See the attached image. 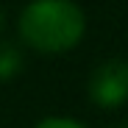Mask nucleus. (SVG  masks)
<instances>
[{
    "mask_svg": "<svg viewBox=\"0 0 128 128\" xmlns=\"http://www.w3.org/2000/svg\"><path fill=\"white\" fill-rule=\"evenodd\" d=\"M86 20L72 0H34L20 14V36L36 53H64L75 48Z\"/></svg>",
    "mask_w": 128,
    "mask_h": 128,
    "instance_id": "1",
    "label": "nucleus"
},
{
    "mask_svg": "<svg viewBox=\"0 0 128 128\" xmlns=\"http://www.w3.org/2000/svg\"><path fill=\"white\" fill-rule=\"evenodd\" d=\"M89 98L95 106L117 109L128 100V61L112 58L103 61L89 75Z\"/></svg>",
    "mask_w": 128,
    "mask_h": 128,
    "instance_id": "2",
    "label": "nucleus"
},
{
    "mask_svg": "<svg viewBox=\"0 0 128 128\" xmlns=\"http://www.w3.org/2000/svg\"><path fill=\"white\" fill-rule=\"evenodd\" d=\"M20 70H22V53H20V48L8 45V42H0V81L17 78Z\"/></svg>",
    "mask_w": 128,
    "mask_h": 128,
    "instance_id": "3",
    "label": "nucleus"
},
{
    "mask_svg": "<svg viewBox=\"0 0 128 128\" xmlns=\"http://www.w3.org/2000/svg\"><path fill=\"white\" fill-rule=\"evenodd\" d=\"M36 128H84L81 122L70 120V117H48V120H42Z\"/></svg>",
    "mask_w": 128,
    "mask_h": 128,
    "instance_id": "4",
    "label": "nucleus"
},
{
    "mask_svg": "<svg viewBox=\"0 0 128 128\" xmlns=\"http://www.w3.org/2000/svg\"><path fill=\"white\" fill-rule=\"evenodd\" d=\"M0 28H3V11H0Z\"/></svg>",
    "mask_w": 128,
    "mask_h": 128,
    "instance_id": "5",
    "label": "nucleus"
},
{
    "mask_svg": "<svg viewBox=\"0 0 128 128\" xmlns=\"http://www.w3.org/2000/svg\"><path fill=\"white\" fill-rule=\"evenodd\" d=\"M117 128H128V125H117Z\"/></svg>",
    "mask_w": 128,
    "mask_h": 128,
    "instance_id": "6",
    "label": "nucleus"
}]
</instances>
